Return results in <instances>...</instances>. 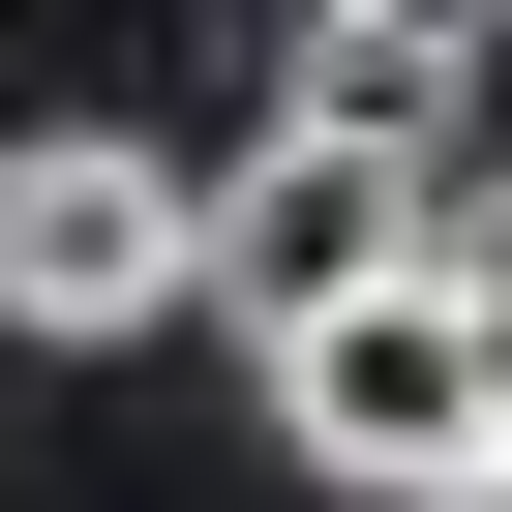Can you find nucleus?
<instances>
[{"label":"nucleus","instance_id":"nucleus-1","mask_svg":"<svg viewBox=\"0 0 512 512\" xmlns=\"http://www.w3.org/2000/svg\"><path fill=\"white\" fill-rule=\"evenodd\" d=\"M211 302V181L151 121H0V332L91 362V332H181Z\"/></svg>","mask_w":512,"mask_h":512},{"label":"nucleus","instance_id":"nucleus-2","mask_svg":"<svg viewBox=\"0 0 512 512\" xmlns=\"http://www.w3.org/2000/svg\"><path fill=\"white\" fill-rule=\"evenodd\" d=\"M272 422H302V482H392V512H452V482L512 452V332H482L452 272H392V302H332V332L272 362Z\"/></svg>","mask_w":512,"mask_h":512},{"label":"nucleus","instance_id":"nucleus-3","mask_svg":"<svg viewBox=\"0 0 512 512\" xmlns=\"http://www.w3.org/2000/svg\"><path fill=\"white\" fill-rule=\"evenodd\" d=\"M422 272V151H332V121H241V181H211V302H241V362H302L332 302H392Z\"/></svg>","mask_w":512,"mask_h":512},{"label":"nucleus","instance_id":"nucleus-4","mask_svg":"<svg viewBox=\"0 0 512 512\" xmlns=\"http://www.w3.org/2000/svg\"><path fill=\"white\" fill-rule=\"evenodd\" d=\"M482 61H512V0H302V61H272V121H332V151H422V181H452Z\"/></svg>","mask_w":512,"mask_h":512},{"label":"nucleus","instance_id":"nucleus-5","mask_svg":"<svg viewBox=\"0 0 512 512\" xmlns=\"http://www.w3.org/2000/svg\"><path fill=\"white\" fill-rule=\"evenodd\" d=\"M422 272H452V302L512 332V151H452V181H422Z\"/></svg>","mask_w":512,"mask_h":512},{"label":"nucleus","instance_id":"nucleus-6","mask_svg":"<svg viewBox=\"0 0 512 512\" xmlns=\"http://www.w3.org/2000/svg\"><path fill=\"white\" fill-rule=\"evenodd\" d=\"M452 512H512V452H482V482H452Z\"/></svg>","mask_w":512,"mask_h":512}]
</instances>
